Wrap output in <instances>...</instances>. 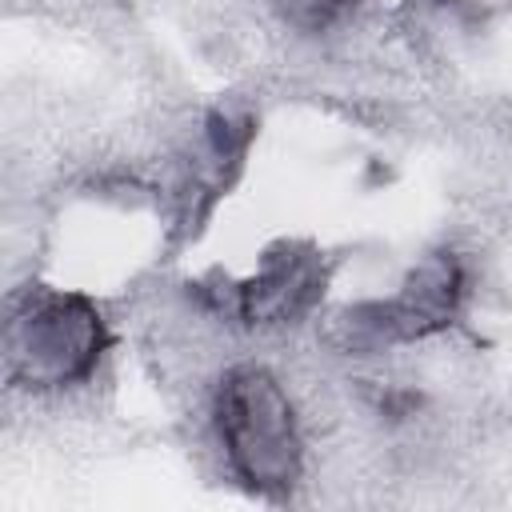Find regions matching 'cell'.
Instances as JSON below:
<instances>
[{
  "label": "cell",
  "instance_id": "obj_1",
  "mask_svg": "<svg viewBox=\"0 0 512 512\" xmlns=\"http://www.w3.org/2000/svg\"><path fill=\"white\" fill-rule=\"evenodd\" d=\"M216 428L236 476L264 496L300 480V432L284 388L264 368H236L216 392Z\"/></svg>",
  "mask_w": 512,
  "mask_h": 512
},
{
  "label": "cell",
  "instance_id": "obj_5",
  "mask_svg": "<svg viewBox=\"0 0 512 512\" xmlns=\"http://www.w3.org/2000/svg\"><path fill=\"white\" fill-rule=\"evenodd\" d=\"M276 4V12L288 20V24H296V28H304V32H320V28H328L344 8H352L356 0H272Z\"/></svg>",
  "mask_w": 512,
  "mask_h": 512
},
{
  "label": "cell",
  "instance_id": "obj_2",
  "mask_svg": "<svg viewBox=\"0 0 512 512\" xmlns=\"http://www.w3.org/2000/svg\"><path fill=\"white\" fill-rule=\"evenodd\" d=\"M108 344L100 312L84 296L28 292L12 304L4 328L8 376L28 388H56L84 380Z\"/></svg>",
  "mask_w": 512,
  "mask_h": 512
},
{
  "label": "cell",
  "instance_id": "obj_3",
  "mask_svg": "<svg viewBox=\"0 0 512 512\" xmlns=\"http://www.w3.org/2000/svg\"><path fill=\"white\" fill-rule=\"evenodd\" d=\"M464 296V272L448 252L428 256L400 288L392 300H372L352 312H344V332L348 348H380V344H400V340H420L440 332Z\"/></svg>",
  "mask_w": 512,
  "mask_h": 512
},
{
  "label": "cell",
  "instance_id": "obj_4",
  "mask_svg": "<svg viewBox=\"0 0 512 512\" xmlns=\"http://www.w3.org/2000/svg\"><path fill=\"white\" fill-rule=\"evenodd\" d=\"M324 288V268L316 252L280 244L264 256V268L244 284H220L216 308L240 316L244 324H288L304 316Z\"/></svg>",
  "mask_w": 512,
  "mask_h": 512
}]
</instances>
